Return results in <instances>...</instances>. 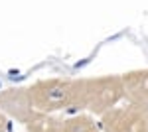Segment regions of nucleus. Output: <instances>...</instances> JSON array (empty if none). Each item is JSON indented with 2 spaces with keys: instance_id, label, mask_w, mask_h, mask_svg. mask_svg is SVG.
Masks as SVG:
<instances>
[{
  "instance_id": "obj_5",
  "label": "nucleus",
  "mask_w": 148,
  "mask_h": 132,
  "mask_svg": "<svg viewBox=\"0 0 148 132\" xmlns=\"http://www.w3.org/2000/svg\"><path fill=\"white\" fill-rule=\"evenodd\" d=\"M125 99L132 105L148 109V69H136L123 75Z\"/></svg>"
},
{
  "instance_id": "obj_1",
  "label": "nucleus",
  "mask_w": 148,
  "mask_h": 132,
  "mask_svg": "<svg viewBox=\"0 0 148 132\" xmlns=\"http://www.w3.org/2000/svg\"><path fill=\"white\" fill-rule=\"evenodd\" d=\"M36 110L59 112L81 110V79L49 77L28 87Z\"/></svg>"
},
{
  "instance_id": "obj_4",
  "label": "nucleus",
  "mask_w": 148,
  "mask_h": 132,
  "mask_svg": "<svg viewBox=\"0 0 148 132\" xmlns=\"http://www.w3.org/2000/svg\"><path fill=\"white\" fill-rule=\"evenodd\" d=\"M34 110L28 87H10L0 91V112H4L8 118L24 124Z\"/></svg>"
},
{
  "instance_id": "obj_3",
  "label": "nucleus",
  "mask_w": 148,
  "mask_h": 132,
  "mask_svg": "<svg viewBox=\"0 0 148 132\" xmlns=\"http://www.w3.org/2000/svg\"><path fill=\"white\" fill-rule=\"evenodd\" d=\"M103 132H148V109L126 103L101 114Z\"/></svg>"
},
{
  "instance_id": "obj_7",
  "label": "nucleus",
  "mask_w": 148,
  "mask_h": 132,
  "mask_svg": "<svg viewBox=\"0 0 148 132\" xmlns=\"http://www.w3.org/2000/svg\"><path fill=\"white\" fill-rule=\"evenodd\" d=\"M63 132H103L101 120L91 112H77L63 120Z\"/></svg>"
},
{
  "instance_id": "obj_6",
  "label": "nucleus",
  "mask_w": 148,
  "mask_h": 132,
  "mask_svg": "<svg viewBox=\"0 0 148 132\" xmlns=\"http://www.w3.org/2000/svg\"><path fill=\"white\" fill-rule=\"evenodd\" d=\"M24 126L28 132H63V118L56 116L53 112L34 110Z\"/></svg>"
},
{
  "instance_id": "obj_2",
  "label": "nucleus",
  "mask_w": 148,
  "mask_h": 132,
  "mask_svg": "<svg viewBox=\"0 0 148 132\" xmlns=\"http://www.w3.org/2000/svg\"><path fill=\"white\" fill-rule=\"evenodd\" d=\"M125 99L123 75L81 79V110L101 116Z\"/></svg>"
}]
</instances>
